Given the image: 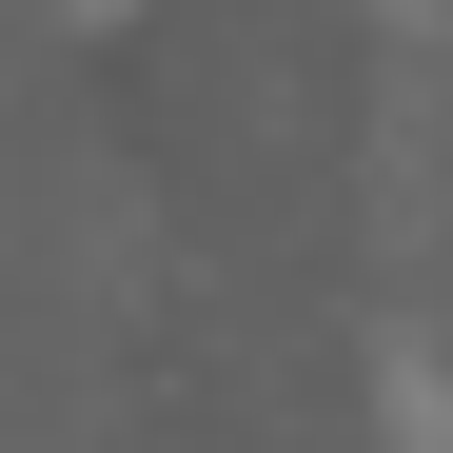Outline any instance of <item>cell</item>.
I'll return each mask as SVG.
<instances>
[{
	"instance_id": "obj_1",
	"label": "cell",
	"mask_w": 453,
	"mask_h": 453,
	"mask_svg": "<svg viewBox=\"0 0 453 453\" xmlns=\"http://www.w3.org/2000/svg\"><path fill=\"white\" fill-rule=\"evenodd\" d=\"M374 20H434V0H374Z\"/></svg>"
}]
</instances>
